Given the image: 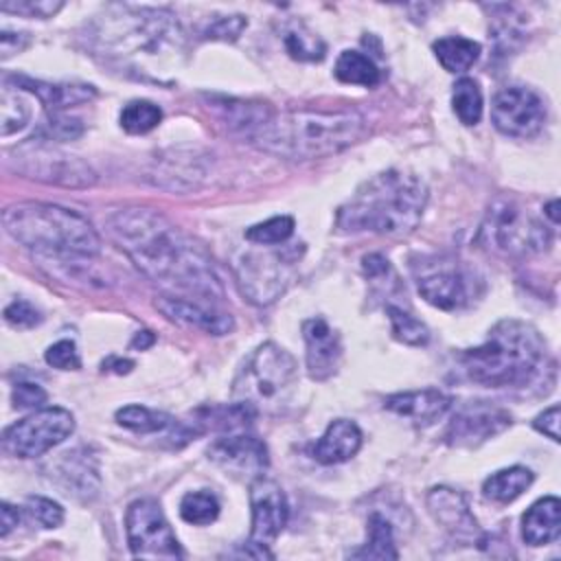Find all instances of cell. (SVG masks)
Listing matches in <instances>:
<instances>
[{
    "instance_id": "obj_23",
    "label": "cell",
    "mask_w": 561,
    "mask_h": 561,
    "mask_svg": "<svg viewBox=\"0 0 561 561\" xmlns=\"http://www.w3.org/2000/svg\"><path fill=\"white\" fill-rule=\"evenodd\" d=\"M116 421L118 425L138 432V434H167V438L173 440V445L186 443L193 436L202 434L195 425H186L180 423L178 419H173L167 412H158L145 405H125L116 412Z\"/></svg>"
},
{
    "instance_id": "obj_34",
    "label": "cell",
    "mask_w": 561,
    "mask_h": 561,
    "mask_svg": "<svg viewBox=\"0 0 561 561\" xmlns=\"http://www.w3.org/2000/svg\"><path fill=\"white\" fill-rule=\"evenodd\" d=\"M162 121V110L145 99H136L129 101L127 105H123L121 110V127L127 134H147L151 129H156Z\"/></svg>"
},
{
    "instance_id": "obj_2",
    "label": "cell",
    "mask_w": 561,
    "mask_h": 561,
    "mask_svg": "<svg viewBox=\"0 0 561 561\" xmlns=\"http://www.w3.org/2000/svg\"><path fill=\"white\" fill-rule=\"evenodd\" d=\"M85 39L105 64L153 83H169L184 57V31L162 7L110 4L90 22Z\"/></svg>"
},
{
    "instance_id": "obj_14",
    "label": "cell",
    "mask_w": 561,
    "mask_h": 561,
    "mask_svg": "<svg viewBox=\"0 0 561 561\" xmlns=\"http://www.w3.org/2000/svg\"><path fill=\"white\" fill-rule=\"evenodd\" d=\"M491 121L504 136L533 138L546 123V103L530 88L508 85L495 94Z\"/></svg>"
},
{
    "instance_id": "obj_46",
    "label": "cell",
    "mask_w": 561,
    "mask_h": 561,
    "mask_svg": "<svg viewBox=\"0 0 561 561\" xmlns=\"http://www.w3.org/2000/svg\"><path fill=\"white\" fill-rule=\"evenodd\" d=\"M48 394L42 386L37 383H28V381H22V383H15L13 386V392H11V401L15 408L20 410H26V408H42L46 403Z\"/></svg>"
},
{
    "instance_id": "obj_32",
    "label": "cell",
    "mask_w": 561,
    "mask_h": 561,
    "mask_svg": "<svg viewBox=\"0 0 561 561\" xmlns=\"http://www.w3.org/2000/svg\"><path fill=\"white\" fill-rule=\"evenodd\" d=\"M28 121H31V105L22 96V90L11 88L4 81L2 96H0V127H2V136H11V134L24 129L28 125Z\"/></svg>"
},
{
    "instance_id": "obj_36",
    "label": "cell",
    "mask_w": 561,
    "mask_h": 561,
    "mask_svg": "<svg viewBox=\"0 0 561 561\" xmlns=\"http://www.w3.org/2000/svg\"><path fill=\"white\" fill-rule=\"evenodd\" d=\"M386 313L390 318L392 324V335L394 340L410 344V346H423L430 340V329L416 320L412 313H408L405 309L397 307V305H388Z\"/></svg>"
},
{
    "instance_id": "obj_29",
    "label": "cell",
    "mask_w": 561,
    "mask_h": 561,
    "mask_svg": "<svg viewBox=\"0 0 561 561\" xmlns=\"http://www.w3.org/2000/svg\"><path fill=\"white\" fill-rule=\"evenodd\" d=\"M432 50L438 59V64L447 70V72H465L469 70L478 57H480V44L462 37V35H447L440 37L432 44Z\"/></svg>"
},
{
    "instance_id": "obj_50",
    "label": "cell",
    "mask_w": 561,
    "mask_h": 561,
    "mask_svg": "<svg viewBox=\"0 0 561 561\" xmlns=\"http://www.w3.org/2000/svg\"><path fill=\"white\" fill-rule=\"evenodd\" d=\"M18 522H20L18 508L13 504H9V502H2L0 504V537L4 539L18 526Z\"/></svg>"
},
{
    "instance_id": "obj_19",
    "label": "cell",
    "mask_w": 561,
    "mask_h": 561,
    "mask_svg": "<svg viewBox=\"0 0 561 561\" xmlns=\"http://www.w3.org/2000/svg\"><path fill=\"white\" fill-rule=\"evenodd\" d=\"M305 337V359L309 377L316 381H324L333 377L342 362V342L340 335L331 329L324 318H309L302 322Z\"/></svg>"
},
{
    "instance_id": "obj_30",
    "label": "cell",
    "mask_w": 561,
    "mask_h": 561,
    "mask_svg": "<svg viewBox=\"0 0 561 561\" xmlns=\"http://www.w3.org/2000/svg\"><path fill=\"white\" fill-rule=\"evenodd\" d=\"M333 75L342 83H355V85H364V88H375L381 79L377 64L359 50H342L335 61Z\"/></svg>"
},
{
    "instance_id": "obj_12",
    "label": "cell",
    "mask_w": 561,
    "mask_h": 561,
    "mask_svg": "<svg viewBox=\"0 0 561 561\" xmlns=\"http://www.w3.org/2000/svg\"><path fill=\"white\" fill-rule=\"evenodd\" d=\"M125 533L136 559H182L184 552L156 500L142 497L125 513Z\"/></svg>"
},
{
    "instance_id": "obj_7",
    "label": "cell",
    "mask_w": 561,
    "mask_h": 561,
    "mask_svg": "<svg viewBox=\"0 0 561 561\" xmlns=\"http://www.w3.org/2000/svg\"><path fill=\"white\" fill-rule=\"evenodd\" d=\"M296 359L278 344L265 342L239 368L232 381V401L245 405L254 416L280 412L296 388Z\"/></svg>"
},
{
    "instance_id": "obj_3",
    "label": "cell",
    "mask_w": 561,
    "mask_h": 561,
    "mask_svg": "<svg viewBox=\"0 0 561 561\" xmlns=\"http://www.w3.org/2000/svg\"><path fill=\"white\" fill-rule=\"evenodd\" d=\"M465 375L484 388L528 390L554 383V359L541 333L522 320H500L486 340L460 355Z\"/></svg>"
},
{
    "instance_id": "obj_13",
    "label": "cell",
    "mask_w": 561,
    "mask_h": 561,
    "mask_svg": "<svg viewBox=\"0 0 561 561\" xmlns=\"http://www.w3.org/2000/svg\"><path fill=\"white\" fill-rule=\"evenodd\" d=\"M419 294L443 311H456L473 298V276L449 256H430L412 265Z\"/></svg>"
},
{
    "instance_id": "obj_5",
    "label": "cell",
    "mask_w": 561,
    "mask_h": 561,
    "mask_svg": "<svg viewBox=\"0 0 561 561\" xmlns=\"http://www.w3.org/2000/svg\"><path fill=\"white\" fill-rule=\"evenodd\" d=\"M368 121L357 112H272L252 136V145L287 160H316L357 145Z\"/></svg>"
},
{
    "instance_id": "obj_21",
    "label": "cell",
    "mask_w": 561,
    "mask_h": 561,
    "mask_svg": "<svg viewBox=\"0 0 561 561\" xmlns=\"http://www.w3.org/2000/svg\"><path fill=\"white\" fill-rule=\"evenodd\" d=\"M206 105L217 116L219 123H224L232 134L241 136L248 142L274 112V107L265 101L232 99V96L230 99L228 96H210L206 101Z\"/></svg>"
},
{
    "instance_id": "obj_52",
    "label": "cell",
    "mask_w": 561,
    "mask_h": 561,
    "mask_svg": "<svg viewBox=\"0 0 561 561\" xmlns=\"http://www.w3.org/2000/svg\"><path fill=\"white\" fill-rule=\"evenodd\" d=\"M153 342H156V337H153V333H151V331H140V333H138V335H136V337L131 340V346H134V348H140V351H142V348L151 346Z\"/></svg>"
},
{
    "instance_id": "obj_44",
    "label": "cell",
    "mask_w": 561,
    "mask_h": 561,
    "mask_svg": "<svg viewBox=\"0 0 561 561\" xmlns=\"http://www.w3.org/2000/svg\"><path fill=\"white\" fill-rule=\"evenodd\" d=\"M44 359L48 366L59 368V370H79L81 368V357L77 351V344L72 340H59L50 344L44 353Z\"/></svg>"
},
{
    "instance_id": "obj_49",
    "label": "cell",
    "mask_w": 561,
    "mask_h": 561,
    "mask_svg": "<svg viewBox=\"0 0 561 561\" xmlns=\"http://www.w3.org/2000/svg\"><path fill=\"white\" fill-rule=\"evenodd\" d=\"M362 267H364V274L368 278H381L383 274L390 272V263L386 256L381 254H368L362 259Z\"/></svg>"
},
{
    "instance_id": "obj_28",
    "label": "cell",
    "mask_w": 561,
    "mask_h": 561,
    "mask_svg": "<svg viewBox=\"0 0 561 561\" xmlns=\"http://www.w3.org/2000/svg\"><path fill=\"white\" fill-rule=\"evenodd\" d=\"M533 484V471L526 467H508L491 473L482 484V495L495 504H508L517 500Z\"/></svg>"
},
{
    "instance_id": "obj_18",
    "label": "cell",
    "mask_w": 561,
    "mask_h": 561,
    "mask_svg": "<svg viewBox=\"0 0 561 561\" xmlns=\"http://www.w3.org/2000/svg\"><path fill=\"white\" fill-rule=\"evenodd\" d=\"M427 508L432 517L456 539L467 543H480L482 530L469 511L465 495L449 486H436L427 493Z\"/></svg>"
},
{
    "instance_id": "obj_22",
    "label": "cell",
    "mask_w": 561,
    "mask_h": 561,
    "mask_svg": "<svg viewBox=\"0 0 561 561\" xmlns=\"http://www.w3.org/2000/svg\"><path fill=\"white\" fill-rule=\"evenodd\" d=\"M383 408L399 416L410 419L414 425L427 427L447 414V410L451 408V397H447L436 388H423V390L390 394L383 401Z\"/></svg>"
},
{
    "instance_id": "obj_51",
    "label": "cell",
    "mask_w": 561,
    "mask_h": 561,
    "mask_svg": "<svg viewBox=\"0 0 561 561\" xmlns=\"http://www.w3.org/2000/svg\"><path fill=\"white\" fill-rule=\"evenodd\" d=\"M105 368H112L114 373L123 375V373H129L134 368V362L131 359H121V357H110L107 362H103V370Z\"/></svg>"
},
{
    "instance_id": "obj_42",
    "label": "cell",
    "mask_w": 561,
    "mask_h": 561,
    "mask_svg": "<svg viewBox=\"0 0 561 561\" xmlns=\"http://www.w3.org/2000/svg\"><path fill=\"white\" fill-rule=\"evenodd\" d=\"M61 7H64V2H59V0H4V2H0V9L4 13L39 18V20L53 18Z\"/></svg>"
},
{
    "instance_id": "obj_39",
    "label": "cell",
    "mask_w": 561,
    "mask_h": 561,
    "mask_svg": "<svg viewBox=\"0 0 561 561\" xmlns=\"http://www.w3.org/2000/svg\"><path fill=\"white\" fill-rule=\"evenodd\" d=\"M285 48L298 61H320L324 57V42L307 31H287L285 33Z\"/></svg>"
},
{
    "instance_id": "obj_16",
    "label": "cell",
    "mask_w": 561,
    "mask_h": 561,
    "mask_svg": "<svg viewBox=\"0 0 561 561\" xmlns=\"http://www.w3.org/2000/svg\"><path fill=\"white\" fill-rule=\"evenodd\" d=\"M511 423H513L511 412L500 405L484 403V401L469 403L451 416L445 430V443L449 447L471 449L502 434L504 430L511 427Z\"/></svg>"
},
{
    "instance_id": "obj_37",
    "label": "cell",
    "mask_w": 561,
    "mask_h": 561,
    "mask_svg": "<svg viewBox=\"0 0 561 561\" xmlns=\"http://www.w3.org/2000/svg\"><path fill=\"white\" fill-rule=\"evenodd\" d=\"M294 234V219L289 215L270 217L245 230V239L254 245H280Z\"/></svg>"
},
{
    "instance_id": "obj_8",
    "label": "cell",
    "mask_w": 561,
    "mask_h": 561,
    "mask_svg": "<svg viewBox=\"0 0 561 561\" xmlns=\"http://www.w3.org/2000/svg\"><path fill=\"white\" fill-rule=\"evenodd\" d=\"M478 239L497 254L528 256L543 252L552 241V232L517 202L502 197L489 206Z\"/></svg>"
},
{
    "instance_id": "obj_10",
    "label": "cell",
    "mask_w": 561,
    "mask_h": 561,
    "mask_svg": "<svg viewBox=\"0 0 561 561\" xmlns=\"http://www.w3.org/2000/svg\"><path fill=\"white\" fill-rule=\"evenodd\" d=\"M300 252L302 248L243 252L234 265L243 296L254 305L274 302L291 283Z\"/></svg>"
},
{
    "instance_id": "obj_35",
    "label": "cell",
    "mask_w": 561,
    "mask_h": 561,
    "mask_svg": "<svg viewBox=\"0 0 561 561\" xmlns=\"http://www.w3.org/2000/svg\"><path fill=\"white\" fill-rule=\"evenodd\" d=\"M219 515V502L210 491H191L180 502V517L193 526L213 524Z\"/></svg>"
},
{
    "instance_id": "obj_33",
    "label": "cell",
    "mask_w": 561,
    "mask_h": 561,
    "mask_svg": "<svg viewBox=\"0 0 561 561\" xmlns=\"http://www.w3.org/2000/svg\"><path fill=\"white\" fill-rule=\"evenodd\" d=\"M451 105L462 125H476L482 118V90L476 79L462 77L454 83Z\"/></svg>"
},
{
    "instance_id": "obj_43",
    "label": "cell",
    "mask_w": 561,
    "mask_h": 561,
    "mask_svg": "<svg viewBox=\"0 0 561 561\" xmlns=\"http://www.w3.org/2000/svg\"><path fill=\"white\" fill-rule=\"evenodd\" d=\"M26 511L42 528H57L64 522V508L57 502L42 495H31L26 500Z\"/></svg>"
},
{
    "instance_id": "obj_38",
    "label": "cell",
    "mask_w": 561,
    "mask_h": 561,
    "mask_svg": "<svg viewBox=\"0 0 561 561\" xmlns=\"http://www.w3.org/2000/svg\"><path fill=\"white\" fill-rule=\"evenodd\" d=\"M504 13L506 15H495L493 26H491V35H493L497 53L513 50L517 46V42H522V37H524V28L517 22L519 15H511L513 7L504 4Z\"/></svg>"
},
{
    "instance_id": "obj_31",
    "label": "cell",
    "mask_w": 561,
    "mask_h": 561,
    "mask_svg": "<svg viewBox=\"0 0 561 561\" xmlns=\"http://www.w3.org/2000/svg\"><path fill=\"white\" fill-rule=\"evenodd\" d=\"M351 557H355V559H399V552L394 548L392 526L383 515L373 513L368 517V541L364 548L355 550Z\"/></svg>"
},
{
    "instance_id": "obj_24",
    "label": "cell",
    "mask_w": 561,
    "mask_h": 561,
    "mask_svg": "<svg viewBox=\"0 0 561 561\" xmlns=\"http://www.w3.org/2000/svg\"><path fill=\"white\" fill-rule=\"evenodd\" d=\"M4 81H11L13 88L22 92H31L37 96V101L48 110V112H64L72 105H79L83 101H90L96 90L85 83H48L39 79H31L24 75H11Z\"/></svg>"
},
{
    "instance_id": "obj_47",
    "label": "cell",
    "mask_w": 561,
    "mask_h": 561,
    "mask_svg": "<svg viewBox=\"0 0 561 561\" xmlns=\"http://www.w3.org/2000/svg\"><path fill=\"white\" fill-rule=\"evenodd\" d=\"M559 414H561V408L559 405H550L548 410H543L541 414L535 416L533 427L537 432H541L543 436H548L550 440L559 443Z\"/></svg>"
},
{
    "instance_id": "obj_11",
    "label": "cell",
    "mask_w": 561,
    "mask_h": 561,
    "mask_svg": "<svg viewBox=\"0 0 561 561\" xmlns=\"http://www.w3.org/2000/svg\"><path fill=\"white\" fill-rule=\"evenodd\" d=\"M72 432L75 416L66 408H39L4 430L2 447L15 458H35L64 443Z\"/></svg>"
},
{
    "instance_id": "obj_6",
    "label": "cell",
    "mask_w": 561,
    "mask_h": 561,
    "mask_svg": "<svg viewBox=\"0 0 561 561\" xmlns=\"http://www.w3.org/2000/svg\"><path fill=\"white\" fill-rule=\"evenodd\" d=\"M2 226L11 239L46 256L90 259L101 252V237L92 224L57 204H11L2 213Z\"/></svg>"
},
{
    "instance_id": "obj_26",
    "label": "cell",
    "mask_w": 561,
    "mask_h": 561,
    "mask_svg": "<svg viewBox=\"0 0 561 561\" xmlns=\"http://www.w3.org/2000/svg\"><path fill=\"white\" fill-rule=\"evenodd\" d=\"M561 533V502L554 495L537 500L522 517V537L528 546L557 541Z\"/></svg>"
},
{
    "instance_id": "obj_45",
    "label": "cell",
    "mask_w": 561,
    "mask_h": 561,
    "mask_svg": "<svg viewBox=\"0 0 561 561\" xmlns=\"http://www.w3.org/2000/svg\"><path fill=\"white\" fill-rule=\"evenodd\" d=\"M4 320L13 329H33L42 322V313L31 302L18 298L4 307Z\"/></svg>"
},
{
    "instance_id": "obj_15",
    "label": "cell",
    "mask_w": 561,
    "mask_h": 561,
    "mask_svg": "<svg viewBox=\"0 0 561 561\" xmlns=\"http://www.w3.org/2000/svg\"><path fill=\"white\" fill-rule=\"evenodd\" d=\"M206 454L226 476L245 482L261 478L270 462L265 443L254 434L245 432H232L215 438Z\"/></svg>"
},
{
    "instance_id": "obj_9",
    "label": "cell",
    "mask_w": 561,
    "mask_h": 561,
    "mask_svg": "<svg viewBox=\"0 0 561 561\" xmlns=\"http://www.w3.org/2000/svg\"><path fill=\"white\" fill-rule=\"evenodd\" d=\"M9 164L13 171L46 184H57L66 188H85L96 182V173L90 164L61 151L44 138H28L20 147L11 149Z\"/></svg>"
},
{
    "instance_id": "obj_48",
    "label": "cell",
    "mask_w": 561,
    "mask_h": 561,
    "mask_svg": "<svg viewBox=\"0 0 561 561\" xmlns=\"http://www.w3.org/2000/svg\"><path fill=\"white\" fill-rule=\"evenodd\" d=\"M28 35L26 33H13V31H2L0 33V57L9 59L15 53H22L28 46Z\"/></svg>"
},
{
    "instance_id": "obj_53",
    "label": "cell",
    "mask_w": 561,
    "mask_h": 561,
    "mask_svg": "<svg viewBox=\"0 0 561 561\" xmlns=\"http://www.w3.org/2000/svg\"><path fill=\"white\" fill-rule=\"evenodd\" d=\"M557 208H559V202H557V199H552V202H548V204H546V215L552 219V224H557V221H559V213H557Z\"/></svg>"
},
{
    "instance_id": "obj_25",
    "label": "cell",
    "mask_w": 561,
    "mask_h": 561,
    "mask_svg": "<svg viewBox=\"0 0 561 561\" xmlns=\"http://www.w3.org/2000/svg\"><path fill=\"white\" fill-rule=\"evenodd\" d=\"M362 447V430L355 421L335 419L311 445V458L320 465H340L351 460Z\"/></svg>"
},
{
    "instance_id": "obj_40",
    "label": "cell",
    "mask_w": 561,
    "mask_h": 561,
    "mask_svg": "<svg viewBox=\"0 0 561 561\" xmlns=\"http://www.w3.org/2000/svg\"><path fill=\"white\" fill-rule=\"evenodd\" d=\"M83 134V125L79 118L66 116L64 112H48L42 131L37 138L44 140H75Z\"/></svg>"
},
{
    "instance_id": "obj_17",
    "label": "cell",
    "mask_w": 561,
    "mask_h": 561,
    "mask_svg": "<svg viewBox=\"0 0 561 561\" xmlns=\"http://www.w3.org/2000/svg\"><path fill=\"white\" fill-rule=\"evenodd\" d=\"M250 508H252V528L250 539L259 546H272L274 539L283 533L289 517V506L283 489L267 478H256L250 482Z\"/></svg>"
},
{
    "instance_id": "obj_4",
    "label": "cell",
    "mask_w": 561,
    "mask_h": 561,
    "mask_svg": "<svg viewBox=\"0 0 561 561\" xmlns=\"http://www.w3.org/2000/svg\"><path fill=\"white\" fill-rule=\"evenodd\" d=\"M427 197V184L419 173L388 169L366 180L337 208L335 226L346 234H410L425 213Z\"/></svg>"
},
{
    "instance_id": "obj_41",
    "label": "cell",
    "mask_w": 561,
    "mask_h": 561,
    "mask_svg": "<svg viewBox=\"0 0 561 561\" xmlns=\"http://www.w3.org/2000/svg\"><path fill=\"white\" fill-rule=\"evenodd\" d=\"M248 26L245 15L234 13V15H221L213 18L204 28H202V39H215V42H234L243 28Z\"/></svg>"
},
{
    "instance_id": "obj_1",
    "label": "cell",
    "mask_w": 561,
    "mask_h": 561,
    "mask_svg": "<svg viewBox=\"0 0 561 561\" xmlns=\"http://www.w3.org/2000/svg\"><path fill=\"white\" fill-rule=\"evenodd\" d=\"M107 237L136 267L169 291L215 305L224 298L219 276L208 254L151 208H121L105 219Z\"/></svg>"
},
{
    "instance_id": "obj_27",
    "label": "cell",
    "mask_w": 561,
    "mask_h": 561,
    "mask_svg": "<svg viewBox=\"0 0 561 561\" xmlns=\"http://www.w3.org/2000/svg\"><path fill=\"white\" fill-rule=\"evenodd\" d=\"M55 478L61 484L64 493L88 500L99 491L96 467L88 460V454L81 456L77 451L64 454L61 462L55 467Z\"/></svg>"
},
{
    "instance_id": "obj_20",
    "label": "cell",
    "mask_w": 561,
    "mask_h": 561,
    "mask_svg": "<svg viewBox=\"0 0 561 561\" xmlns=\"http://www.w3.org/2000/svg\"><path fill=\"white\" fill-rule=\"evenodd\" d=\"M156 307L173 322L199 329L210 335H226L234 329V320L230 313L219 311L215 305L197 302L182 296H160L156 300Z\"/></svg>"
}]
</instances>
